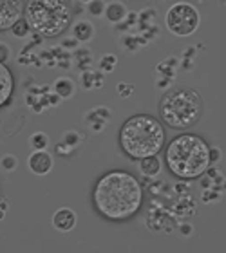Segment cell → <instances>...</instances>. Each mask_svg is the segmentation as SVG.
Masks as SVG:
<instances>
[{
	"mask_svg": "<svg viewBox=\"0 0 226 253\" xmlns=\"http://www.w3.org/2000/svg\"><path fill=\"white\" fill-rule=\"evenodd\" d=\"M31 143L37 150H44V148L47 147V136L42 134V132H38V134H35V136L31 137Z\"/></svg>",
	"mask_w": 226,
	"mask_h": 253,
	"instance_id": "15",
	"label": "cell"
},
{
	"mask_svg": "<svg viewBox=\"0 0 226 253\" xmlns=\"http://www.w3.org/2000/svg\"><path fill=\"white\" fill-rule=\"evenodd\" d=\"M2 165H4L5 170H15L16 167V159L13 158V156H5L4 161H2Z\"/></svg>",
	"mask_w": 226,
	"mask_h": 253,
	"instance_id": "17",
	"label": "cell"
},
{
	"mask_svg": "<svg viewBox=\"0 0 226 253\" xmlns=\"http://www.w3.org/2000/svg\"><path fill=\"white\" fill-rule=\"evenodd\" d=\"M27 29H29V26L26 24V20H18L15 26H13V33H15L16 37H24L27 33Z\"/></svg>",
	"mask_w": 226,
	"mask_h": 253,
	"instance_id": "16",
	"label": "cell"
},
{
	"mask_svg": "<svg viewBox=\"0 0 226 253\" xmlns=\"http://www.w3.org/2000/svg\"><path fill=\"white\" fill-rule=\"evenodd\" d=\"M167 165L181 179H195L210 167V147L203 137L194 134L178 136L167 148Z\"/></svg>",
	"mask_w": 226,
	"mask_h": 253,
	"instance_id": "3",
	"label": "cell"
},
{
	"mask_svg": "<svg viewBox=\"0 0 226 253\" xmlns=\"http://www.w3.org/2000/svg\"><path fill=\"white\" fill-rule=\"evenodd\" d=\"M7 53H9V49L5 47V45H0V63H2V60L7 58Z\"/></svg>",
	"mask_w": 226,
	"mask_h": 253,
	"instance_id": "20",
	"label": "cell"
},
{
	"mask_svg": "<svg viewBox=\"0 0 226 253\" xmlns=\"http://www.w3.org/2000/svg\"><path fill=\"white\" fill-rule=\"evenodd\" d=\"M116 63V58L114 56H107V58H103V62H101V67L105 69V71H112V67H114Z\"/></svg>",
	"mask_w": 226,
	"mask_h": 253,
	"instance_id": "18",
	"label": "cell"
},
{
	"mask_svg": "<svg viewBox=\"0 0 226 253\" xmlns=\"http://www.w3.org/2000/svg\"><path fill=\"white\" fill-rule=\"evenodd\" d=\"M54 87H56L58 96H62V98H69V96L73 94V90H74V84L71 82V80H67V78L58 80Z\"/></svg>",
	"mask_w": 226,
	"mask_h": 253,
	"instance_id": "12",
	"label": "cell"
},
{
	"mask_svg": "<svg viewBox=\"0 0 226 253\" xmlns=\"http://www.w3.org/2000/svg\"><path fill=\"white\" fill-rule=\"evenodd\" d=\"M125 16V7L121 4H111L107 7V18L111 22H120Z\"/></svg>",
	"mask_w": 226,
	"mask_h": 253,
	"instance_id": "14",
	"label": "cell"
},
{
	"mask_svg": "<svg viewBox=\"0 0 226 253\" xmlns=\"http://www.w3.org/2000/svg\"><path fill=\"white\" fill-rule=\"evenodd\" d=\"M161 120L176 130L192 128L203 116V100L192 89H174L159 103Z\"/></svg>",
	"mask_w": 226,
	"mask_h": 253,
	"instance_id": "4",
	"label": "cell"
},
{
	"mask_svg": "<svg viewBox=\"0 0 226 253\" xmlns=\"http://www.w3.org/2000/svg\"><path fill=\"white\" fill-rule=\"evenodd\" d=\"M24 16L27 26L44 37H58L71 24V9L62 0H31Z\"/></svg>",
	"mask_w": 226,
	"mask_h": 253,
	"instance_id": "5",
	"label": "cell"
},
{
	"mask_svg": "<svg viewBox=\"0 0 226 253\" xmlns=\"http://www.w3.org/2000/svg\"><path fill=\"white\" fill-rule=\"evenodd\" d=\"M24 13V5L18 0H0V31L13 29Z\"/></svg>",
	"mask_w": 226,
	"mask_h": 253,
	"instance_id": "7",
	"label": "cell"
},
{
	"mask_svg": "<svg viewBox=\"0 0 226 253\" xmlns=\"http://www.w3.org/2000/svg\"><path fill=\"white\" fill-rule=\"evenodd\" d=\"M101 7H103V4H101V2H92V4H90V11H92L94 15H100Z\"/></svg>",
	"mask_w": 226,
	"mask_h": 253,
	"instance_id": "19",
	"label": "cell"
},
{
	"mask_svg": "<svg viewBox=\"0 0 226 253\" xmlns=\"http://www.w3.org/2000/svg\"><path fill=\"white\" fill-rule=\"evenodd\" d=\"M74 35L78 37V40L85 42V40H89L92 37V26H90L89 22H82V24L74 27Z\"/></svg>",
	"mask_w": 226,
	"mask_h": 253,
	"instance_id": "13",
	"label": "cell"
},
{
	"mask_svg": "<svg viewBox=\"0 0 226 253\" xmlns=\"http://www.w3.org/2000/svg\"><path fill=\"white\" fill-rule=\"evenodd\" d=\"M139 169H141V172L145 175H156L161 170V163H159V159L156 156H148V158L141 159Z\"/></svg>",
	"mask_w": 226,
	"mask_h": 253,
	"instance_id": "11",
	"label": "cell"
},
{
	"mask_svg": "<svg viewBox=\"0 0 226 253\" xmlns=\"http://www.w3.org/2000/svg\"><path fill=\"white\" fill-rule=\"evenodd\" d=\"M92 201L96 210L103 217L112 221H125L141 208L143 190L132 174L112 170L96 183Z\"/></svg>",
	"mask_w": 226,
	"mask_h": 253,
	"instance_id": "1",
	"label": "cell"
},
{
	"mask_svg": "<svg viewBox=\"0 0 226 253\" xmlns=\"http://www.w3.org/2000/svg\"><path fill=\"white\" fill-rule=\"evenodd\" d=\"M201 22L199 11L194 5L179 2L174 4L167 13V27L178 37H188L197 31Z\"/></svg>",
	"mask_w": 226,
	"mask_h": 253,
	"instance_id": "6",
	"label": "cell"
},
{
	"mask_svg": "<svg viewBox=\"0 0 226 253\" xmlns=\"http://www.w3.org/2000/svg\"><path fill=\"white\" fill-rule=\"evenodd\" d=\"M53 224L60 232H71L76 224V213L71 208H60L53 217Z\"/></svg>",
	"mask_w": 226,
	"mask_h": 253,
	"instance_id": "9",
	"label": "cell"
},
{
	"mask_svg": "<svg viewBox=\"0 0 226 253\" xmlns=\"http://www.w3.org/2000/svg\"><path fill=\"white\" fill-rule=\"evenodd\" d=\"M120 145L123 152L132 159L158 156L165 145V128L154 116L136 114L121 126Z\"/></svg>",
	"mask_w": 226,
	"mask_h": 253,
	"instance_id": "2",
	"label": "cell"
},
{
	"mask_svg": "<svg viewBox=\"0 0 226 253\" xmlns=\"http://www.w3.org/2000/svg\"><path fill=\"white\" fill-rule=\"evenodd\" d=\"M29 169L38 175L47 174L49 170L53 169V158L47 152H44V150H37L29 158Z\"/></svg>",
	"mask_w": 226,
	"mask_h": 253,
	"instance_id": "8",
	"label": "cell"
},
{
	"mask_svg": "<svg viewBox=\"0 0 226 253\" xmlns=\"http://www.w3.org/2000/svg\"><path fill=\"white\" fill-rule=\"evenodd\" d=\"M13 94V74L4 63H0V107L5 105Z\"/></svg>",
	"mask_w": 226,
	"mask_h": 253,
	"instance_id": "10",
	"label": "cell"
}]
</instances>
